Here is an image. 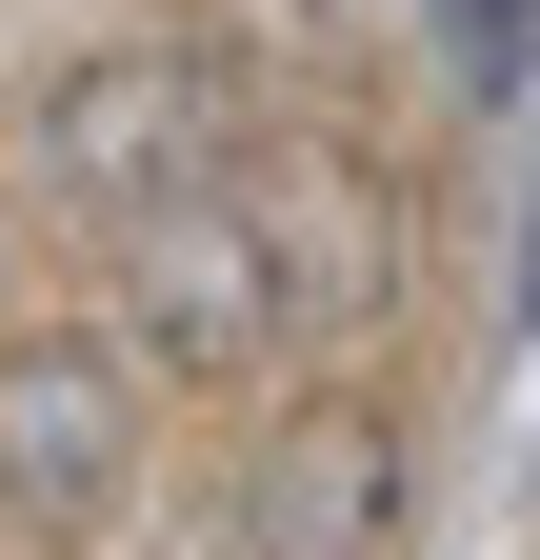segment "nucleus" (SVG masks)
Returning <instances> with one entry per match:
<instances>
[{
  "instance_id": "obj_4",
  "label": "nucleus",
  "mask_w": 540,
  "mask_h": 560,
  "mask_svg": "<svg viewBox=\"0 0 540 560\" xmlns=\"http://www.w3.org/2000/svg\"><path fill=\"white\" fill-rule=\"evenodd\" d=\"M520 340H540V221H520Z\"/></svg>"
},
{
  "instance_id": "obj_2",
  "label": "nucleus",
  "mask_w": 540,
  "mask_h": 560,
  "mask_svg": "<svg viewBox=\"0 0 540 560\" xmlns=\"http://www.w3.org/2000/svg\"><path fill=\"white\" fill-rule=\"evenodd\" d=\"M400 540V441L380 420H281L240 460V560H380Z\"/></svg>"
},
{
  "instance_id": "obj_1",
  "label": "nucleus",
  "mask_w": 540,
  "mask_h": 560,
  "mask_svg": "<svg viewBox=\"0 0 540 560\" xmlns=\"http://www.w3.org/2000/svg\"><path fill=\"white\" fill-rule=\"evenodd\" d=\"M141 480V381L120 340H0V501H120Z\"/></svg>"
},
{
  "instance_id": "obj_3",
  "label": "nucleus",
  "mask_w": 540,
  "mask_h": 560,
  "mask_svg": "<svg viewBox=\"0 0 540 560\" xmlns=\"http://www.w3.org/2000/svg\"><path fill=\"white\" fill-rule=\"evenodd\" d=\"M441 40H460V81H481V101L540 81V0H441Z\"/></svg>"
}]
</instances>
